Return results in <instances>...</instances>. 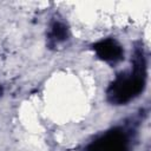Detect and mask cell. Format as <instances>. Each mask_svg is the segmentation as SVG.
<instances>
[{
  "mask_svg": "<svg viewBox=\"0 0 151 151\" xmlns=\"http://www.w3.org/2000/svg\"><path fill=\"white\" fill-rule=\"evenodd\" d=\"M93 50L96 51L97 55L106 61H118L123 58L124 52L122 46L113 39H105L96 45H93Z\"/></svg>",
  "mask_w": 151,
  "mask_h": 151,
  "instance_id": "obj_3",
  "label": "cell"
},
{
  "mask_svg": "<svg viewBox=\"0 0 151 151\" xmlns=\"http://www.w3.org/2000/svg\"><path fill=\"white\" fill-rule=\"evenodd\" d=\"M145 84V61L142 52L134 57V71L132 74H120L109 87L107 98L111 103L120 105L137 97Z\"/></svg>",
  "mask_w": 151,
  "mask_h": 151,
  "instance_id": "obj_1",
  "label": "cell"
},
{
  "mask_svg": "<svg viewBox=\"0 0 151 151\" xmlns=\"http://www.w3.org/2000/svg\"><path fill=\"white\" fill-rule=\"evenodd\" d=\"M52 35L54 37L55 40L58 41H63L65 39H67L68 37V32H67V28L64 24L61 22H55L53 24L52 26Z\"/></svg>",
  "mask_w": 151,
  "mask_h": 151,
  "instance_id": "obj_4",
  "label": "cell"
},
{
  "mask_svg": "<svg viewBox=\"0 0 151 151\" xmlns=\"http://www.w3.org/2000/svg\"><path fill=\"white\" fill-rule=\"evenodd\" d=\"M0 92H1V87H0Z\"/></svg>",
  "mask_w": 151,
  "mask_h": 151,
  "instance_id": "obj_5",
  "label": "cell"
},
{
  "mask_svg": "<svg viewBox=\"0 0 151 151\" xmlns=\"http://www.w3.org/2000/svg\"><path fill=\"white\" fill-rule=\"evenodd\" d=\"M90 151H126V139L120 131H111L90 147Z\"/></svg>",
  "mask_w": 151,
  "mask_h": 151,
  "instance_id": "obj_2",
  "label": "cell"
}]
</instances>
